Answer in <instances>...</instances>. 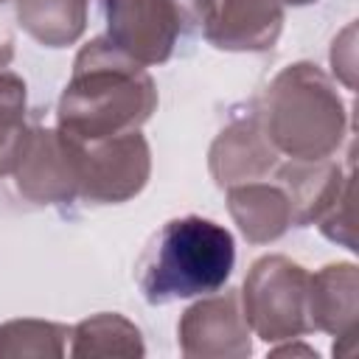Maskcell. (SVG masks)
<instances>
[{
    "label": "cell",
    "mask_w": 359,
    "mask_h": 359,
    "mask_svg": "<svg viewBox=\"0 0 359 359\" xmlns=\"http://www.w3.org/2000/svg\"><path fill=\"white\" fill-rule=\"evenodd\" d=\"M0 3H6V0H0Z\"/></svg>",
    "instance_id": "obj_21"
},
{
    "label": "cell",
    "mask_w": 359,
    "mask_h": 359,
    "mask_svg": "<svg viewBox=\"0 0 359 359\" xmlns=\"http://www.w3.org/2000/svg\"><path fill=\"white\" fill-rule=\"evenodd\" d=\"M177 342L188 359H247L252 353L241 294L224 289L188 306L177 323Z\"/></svg>",
    "instance_id": "obj_7"
},
{
    "label": "cell",
    "mask_w": 359,
    "mask_h": 359,
    "mask_svg": "<svg viewBox=\"0 0 359 359\" xmlns=\"http://www.w3.org/2000/svg\"><path fill=\"white\" fill-rule=\"evenodd\" d=\"M73 140V137H70ZM76 143L79 196L90 205H121L135 199L151 174L149 140L135 132Z\"/></svg>",
    "instance_id": "obj_5"
},
{
    "label": "cell",
    "mask_w": 359,
    "mask_h": 359,
    "mask_svg": "<svg viewBox=\"0 0 359 359\" xmlns=\"http://www.w3.org/2000/svg\"><path fill=\"white\" fill-rule=\"evenodd\" d=\"M309 320L311 331L345 339L353 351L359 323V269L351 261L325 264L309 275Z\"/></svg>",
    "instance_id": "obj_11"
},
{
    "label": "cell",
    "mask_w": 359,
    "mask_h": 359,
    "mask_svg": "<svg viewBox=\"0 0 359 359\" xmlns=\"http://www.w3.org/2000/svg\"><path fill=\"white\" fill-rule=\"evenodd\" d=\"M238 294L250 331L266 345L300 339L311 331L309 272L297 261L286 255H264L252 261Z\"/></svg>",
    "instance_id": "obj_4"
},
{
    "label": "cell",
    "mask_w": 359,
    "mask_h": 359,
    "mask_svg": "<svg viewBox=\"0 0 359 359\" xmlns=\"http://www.w3.org/2000/svg\"><path fill=\"white\" fill-rule=\"evenodd\" d=\"M174 3H177V8H180L185 36H191V34L205 31V25L210 22V17H213L219 0H174Z\"/></svg>",
    "instance_id": "obj_18"
},
{
    "label": "cell",
    "mask_w": 359,
    "mask_h": 359,
    "mask_svg": "<svg viewBox=\"0 0 359 359\" xmlns=\"http://www.w3.org/2000/svg\"><path fill=\"white\" fill-rule=\"evenodd\" d=\"M353 34H356V25L351 22V25L334 39V45H331V67H334V76H339L348 90H353V84H356V81H353V70H356V59H353V53H356V48H353Z\"/></svg>",
    "instance_id": "obj_17"
},
{
    "label": "cell",
    "mask_w": 359,
    "mask_h": 359,
    "mask_svg": "<svg viewBox=\"0 0 359 359\" xmlns=\"http://www.w3.org/2000/svg\"><path fill=\"white\" fill-rule=\"evenodd\" d=\"M17 191L36 205H67L79 196L76 143L59 129L31 126L14 168Z\"/></svg>",
    "instance_id": "obj_8"
},
{
    "label": "cell",
    "mask_w": 359,
    "mask_h": 359,
    "mask_svg": "<svg viewBox=\"0 0 359 359\" xmlns=\"http://www.w3.org/2000/svg\"><path fill=\"white\" fill-rule=\"evenodd\" d=\"M294 356V353H303V356H311V359H317V351L314 348H309V345H278V348H272V356Z\"/></svg>",
    "instance_id": "obj_19"
},
{
    "label": "cell",
    "mask_w": 359,
    "mask_h": 359,
    "mask_svg": "<svg viewBox=\"0 0 359 359\" xmlns=\"http://www.w3.org/2000/svg\"><path fill=\"white\" fill-rule=\"evenodd\" d=\"M283 6H309V3H317V0H280Z\"/></svg>",
    "instance_id": "obj_20"
},
{
    "label": "cell",
    "mask_w": 359,
    "mask_h": 359,
    "mask_svg": "<svg viewBox=\"0 0 359 359\" xmlns=\"http://www.w3.org/2000/svg\"><path fill=\"white\" fill-rule=\"evenodd\" d=\"M70 337V328L50 320H8L0 325V359L14 356H36V359H59L65 356V342Z\"/></svg>",
    "instance_id": "obj_16"
},
{
    "label": "cell",
    "mask_w": 359,
    "mask_h": 359,
    "mask_svg": "<svg viewBox=\"0 0 359 359\" xmlns=\"http://www.w3.org/2000/svg\"><path fill=\"white\" fill-rule=\"evenodd\" d=\"M146 342L140 328L115 311H101L70 328V356L93 359V356H143Z\"/></svg>",
    "instance_id": "obj_14"
},
{
    "label": "cell",
    "mask_w": 359,
    "mask_h": 359,
    "mask_svg": "<svg viewBox=\"0 0 359 359\" xmlns=\"http://www.w3.org/2000/svg\"><path fill=\"white\" fill-rule=\"evenodd\" d=\"M227 210L250 244H269L292 224V199L280 182L255 180L227 188Z\"/></svg>",
    "instance_id": "obj_12"
},
{
    "label": "cell",
    "mask_w": 359,
    "mask_h": 359,
    "mask_svg": "<svg viewBox=\"0 0 359 359\" xmlns=\"http://www.w3.org/2000/svg\"><path fill=\"white\" fill-rule=\"evenodd\" d=\"M28 129L25 81L11 67L0 65V177L14 174Z\"/></svg>",
    "instance_id": "obj_15"
},
{
    "label": "cell",
    "mask_w": 359,
    "mask_h": 359,
    "mask_svg": "<svg viewBox=\"0 0 359 359\" xmlns=\"http://www.w3.org/2000/svg\"><path fill=\"white\" fill-rule=\"evenodd\" d=\"M236 266V241L213 219H168L137 261V286L151 306L219 292Z\"/></svg>",
    "instance_id": "obj_2"
},
{
    "label": "cell",
    "mask_w": 359,
    "mask_h": 359,
    "mask_svg": "<svg viewBox=\"0 0 359 359\" xmlns=\"http://www.w3.org/2000/svg\"><path fill=\"white\" fill-rule=\"evenodd\" d=\"M157 109V84L140 62L95 36L73 59L59 95L56 129L79 143L140 129Z\"/></svg>",
    "instance_id": "obj_1"
},
{
    "label": "cell",
    "mask_w": 359,
    "mask_h": 359,
    "mask_svg": "<svg viewBox=\"0 0 359 359\" xmlns=\"http://www.w3.org/2000/svg\"><path fill=\"white\" fill-rule=\"evenodd\" d=\"M258 115L272 146L292 160H328L348 137V107L331 76L314 62L278 70Z\"/></svg>",
    "instance_id": "obj_3"
},
{
    "label": "cell",
    "mask_w": 359,
    "mask_h": 359,
    "mask_svg": "<svg viewBox=\"0 0 359 359\" xmlns=\"http://www.w3.org/2000/svg\"><path fill=\"white\" fill-rule=\"evenodd\" d=\"M208 165L219 188L266 180L280 165V151L272 146L258 107L247 115H236L216 135L208 151Z\"/></svg>",
    "instance_id": "obj_9"
},
{
    "label": "cell",
    "mask_w": 359,
    "mask_h": 359,
    "mask_svg": "<svg viewBox=\"0 0 359 359\" xmlns=\"http://www.w3.org/2000/svg\"><path fill=\"white\" fill-rule=\"evenodd\" d=\"M104 22L107 39L143 67L168 62L185 36L174 0H104Z\"/></svg>",
    "instance_id": "obj_6"
},
{
    "label": "cell",
    "mask_w": 359,
    "mask_h": 359,
    "mask_svg": "<svg viewBox=\"0 0 359 359\" xmlns=\"http://www.w3.org/2000/svg\"><path fill=\"white\" fill-rule=\"evenodd\" d=\"M20 28L45 48H67L87 28L90 0H14Z\"/></svg>",
    "instance_id": "obj_13"
},
{
    "label": "cell",
    "mask_w": 359,
    "mask_h": 359,
    "mask_svg": "<svg viewBox=\"0 0 359 359\" xmlns=\"http://www.w3.org/2000/svg\"><path fill=\"white\" fill-rule=\"evenodd\" d=\"M280 31H283L280 0H222L216 3V11L202 34L219 50L261 53L280 39Z\"/></svg>",
    "instance_id": "obj_10"
}]
</instances>
